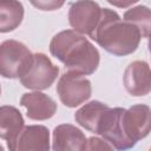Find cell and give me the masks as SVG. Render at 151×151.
<instances>
[{
    "label": "cell",
    "mask_w": 151,
    "mask_h": 151,
    "mask_svg": "<svg viewBox=\"0 0 151 151\" xmlns=\"http://www.w3.org/2000/svg\"><path fill=\"white\" fill-rule=\"evenodd\" d=\"M51 54L65 65V70L83 76L94 73L99 66L100 54L84 34L74 29L57 33L50 42Z\"/></svg>",
    "instance_id": "6da1fadb"
},
{
    "label": "cell",
    "mask_w": 151,
    "mask_h": 151,
    "mask_svg": "<svg viewBox=\"0 0 151 151\" xmlns=\"http://www.w3.org/2000/svg\"><path fill=\"white\" fill-rule=\"evenodd\" d=\"M91 39L106 52L123 57L137 51L142 34L134 25L122 20L117 12L103 8L101 19Z\"/></svg>",
    "instance_id": "7a4b0ae2"
},
{
    "label": "cell",
    "mask_w": 151,
    "mask_h": 151,
    "mask_svg": "<svg viewBox=\"0 0 151 151\" xmlns=\"http://www.w3.org/2000/svg\"><path fill=\"white\" fill-rule=\"evenodd\" d=\"M33 54L18 40H5L0 45V73L4 78H21L29 68Z\"/></svg>",
    "instance_id": "3957f363"
},
{
    "label": "cell",
    "mask_w": 151,
    "mask_h": 151,
    "mask_svg": "<svg viewBox=\"0 0 151 151\" xmlns=\"http://www.w3.org/2000/svg\"><path fill=\"white\" fill-rule=\"evenodd\" d=\"M57 93L65 106L77 107L90 99L92 94L91 81L83 74L66 71L58 80Z\"/></svg>",
    "instance_id": "277c9868"
},
{
    "label": "cell",
    "mask_w": 151,
    "mask_h": 151,
    "mask_svg": "<svg viewBox=\"0 0 151 151\" xmlns=\"http://www.w3.org/2000/svg\"><path fill=\"white\" fill-rule=\"evenodd\" d=\"M58 76L59 67L55 66L46 54L35 53L33 54L29 68L20 78V83L26 88L40 91L50 88Z\"/></svg>",
    "instance_id": "5b68a950"
},
{
    "label": "cell",
    "mask_w": 151,
    "mask_h": 151,
    "mask_svg": "<svg viewBox=\"0 0 151 151\" xmlns=\"http://www.w3.org/2000/svg\"><path fill=\"white\" fill-rule=\"evenodd\" d=\"M125 109L123 107H107L100 116L97 124L96 133L101 136L117 150H127L134 146L131 143L123 130L122 114Z\"/></svg>",
    "instance_id": "8992f818"
},
{
    "label": "cell",
    "mask_w": 151,
    "mask_h": 151,
    "mask_svg": "<svg viewBox=\"0 0 151 151\" xmlns=\"http://www.w3.org/2000/svg\"><path fill=\"white\" fill-rule=\"evenodd\" d=\"M103 8L93 0H78L70 6L68 22L71 27L90 38L94 33L100 19Z\"/></svg>",
    "instance_id": "52a82bcc"
},
{
    "label": "cell",
    "mask_w": 151,
    "mask_h": 151,
    "mask_svg": "<svg viewBox=\"0 0 151 151\" xmlns=\"http://www.w3.org/2000/svg\"><path fill=\"white\" fill-rule=\"evenodd\" d=\"M122 125L126 138L136 145L151 132V109L145 104L125 109L122 114Z\"/></svg>",
    "instance_id": "ba28073f"
},
{
    "label": "cell",
    "mask_w": 151,
    "mask_h": 151,
    "mask_svg": "<svg viewBox=\"0 0 151 151\" xmlns=\"http://www.w3.org/2000/svg\"><path fill=\"white\" fill-rule=\"evenodd\" d=\"M125 90L133 97H143L151 92V68L144 60H134L125 68L123 77Z\"/></svg>",
    "instance_id": "9c48e42d"
},
{
    "label": "cell",
    "mask_w": 151,
    "mask_h": 151,
    "mask_svg": "<svg viewBox=\"0 0 151 151\" xmlns=\"http://www.w3.org/2000/svg\"><path fill=\"white\" fill-rule=\"evenodd\" d=\"M20 105L26 109V116L32 120H46L57 112V103L47 94L35 91L24 93L20 98Z\"/></svg>",
    "instance_id": "30bf717a"
},
{
    "label": "cell",
    "mask_w": 151,
    "mask_h": 151,
    "mask_svg": "<svg viewBox=\"0 0 151 151\" xmlns=\"http://www.w3.org/2000/svg\"><path fill=\"white\" fill-rule=\"evenodd\" d=\"M87 138L84 132L72 124H60L53 130L52 149L54 151H84Z\"/></svg>",
    "instance_id": "8fae6325"
},
{
    "label": "cell",
    "mask_w": 151,
    "mask_h": 151,
    "mask_svg": "<svg viewBox=\"0 0 151 151\" xmlns=\"http://www.w3.org/2000/svg\"><path fill=\"white\" fill-rule=\"evenodd\" d=\"M50 131L44 125H28L22 129L12 145V151L50 150Z\"/></svg>",
    "instance_id": "7c38bea8"
},
{
    "label": "cell",
    "mask_w": 151,
    "mask_h": 151,
    "mask_svg": "<svg viewBox=\"0 0 151 151\" xmlns=\"http://www.w3.org/2000/svg\"><path fill=\"white\" fill-rule=\"evenodd\" d=\"M24 127L22 114L17 107L11 105H2L0 107V138L6 140L9 150Z\"/></svg>",
    "instance_id": "4fadbf2b"
},
{
    "label": "cell",
    "mask_w": 151,
    "mask_h": 151,
    "mask_svg": "<svg viewBox=\"0 0 151 151\" xmlns=\"http://www.w3.org/2000/svg\"><path fill=\"white\" fill-rule=\"evenodd\" d=\"M24 6L19 0H0V32L14 31L22 22Z\"/></svg>",
    "instance_id": "5bb4252c"
},
{
    "label": "cell",
    "mask_w": 151,
    "mask_h": 151,
    "mask_svg": "<svg viewBox=\"0 0 151 151\" xmlns=\"http://www.w3.org/2000/svg\"><path fill=\"white\" fill-rule=\"evenodd\" d=\"M109 107V105L99 101V100H92L84 106H81L76 113L74 119L76 122L84 129L88 130L90 132L96 133L97 124L99 122V118L101 113Z\"/></svg>",
    "instance_id": "9a60e30c"
},
{
    "label": "cell",
    "mask_w": 151,
    "mask_h": 151,
    "mask_svg": "<svg viewBox=\"0 0 151 151\" xmlns=\"http://www.w3.org/2000/svg\"><path fill=\"white\" fill-rule=\"evenodd\" d=\"M124 20L134 25L142 37L146 38L151 34V8L143 5L132 7L124 13Z\"/></svg>",
    "instance_id": "2e32d148"
},
{
    "label": "cell",
    "mask_w": 151,
    "mask_h": 151,
    "mask_svg": "<svg viewBox=\"0 0 151 151\" xmlns=\"http://www.w3.org/2000/svg\"><path fill=\"white\" fill-rule=\"evenodd\" d=\"M66 0H29L31 5L40 11H57L64 6Z\"/></svg>",
    "instance_id": "e0dca14e"
},
{
    "label": "cell",
    "mask_w": 151,
    "mask_h": 151,
    "mask_svg": "<svg viewBox=\"0 0 151 151\" xmlns=\"http://www.w3.org/2000/svg\"><path fill=\"white\" fill-rule=\"evenodd\" d=\"M114 147L104 138L98 137H91L87 139L86 150H113Z\"/></svg>",
    "instance_id": "ac0fdd59"
},
{
    "label": "cell",
    "mask_w": 151,
    "mask_h": 151,
    "mask_svg": "<svg viewBox=\"0 0 151 151\" xmlns=\"http://www.w3.org/2000/svg\"><path fill=\"white\" fill-rule=\"evenodd\" d=\"M110 5L118 7V8H127L130 6H132L133 4L138 2L139 0H106Z\"/></svg>",
    "instance_id": "d6986e66"
},
{
    "label": "cell",
    "mask_w": 151,
    "mask_h": 151,
    "mask_svg": "<svg viewBox=\"0 0 151 151\" xmlns=\"http://www.w3.org/2000/svg\"><path fill=\"white\" fill-rule=\"evenodd\" d=\"M147 46H149V51H150V54H151V34L149 35V42H147Z\"/></svg>",
    "instance_id": "ffe728a7"
}]
</instances>
